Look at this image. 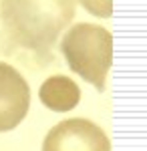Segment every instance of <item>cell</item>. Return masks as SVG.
<instances>
[{
    "label": "cell",
    "mask_w": 147,
    "mask_h": 151,
    "mask_svg": "<svg viewBox=\"0 0 147 151\" xmlns=\"http://www.w3.org/2000/svg\"><path fill=\"white\" fill-rule=\"evenodd\" d=\"M43 151H111V141L99 125L75 117L61 121L46 133Z\"/></svg>",
    "instance_id": "cell-3"
},
{
    "label": "cell",
    "mask_w": 147,
    "mask_h": 151,
    "mask_svg": "<svg viewBox=\"0 0 147 151\" xmlns=\"http://www.w3.org/2000/svg\"><path fill=\"white\" fill-rule=\"evenodd\" d=\"M75 16V0H0V18L14 45L32 50L40 60Z\"/></svg>",
    "instance_id": "cell-1"
},
{
    "label": "cell",
    "mask_w": 147,
    "mask_h": 151,
    "mask_svg": "<svg viewBox=\"0 0 147 151\" xmlns=\"http://www.w3.org/2000/svg\"><path fill=\"white\" fill-rule=\"evenodd\" d=\"M79 2L95 16L107 18L113 14V2L111 0H79Z\"/></svg>",
    "instance_id": "cell-6"
},
{
    "label": "cell",
    "mask_w": 147,
    "mask_h": 151,
    "mask_svg": "<svg viewBox=\"0 0 147 151\" xmlns=\"http://www.w3.org/2000/svg\"><path fill=\"white\" fill-rule=\"evenodd\" d=\"M30 107V87L18 70L0 63V133L22 123Z\"/></svg>",
    "instance_id": "cell-4"
},
{
    "label": "cell",
    "mask_w": 147,
    "mask_h": 151,
    "mask_svg": "<svg viewBox=\"0 0 147 151\" xmlns=\"http://www.w3.org/2000/svg\"><path fill=\"white\" fill-rule=\"evenodd\" d=\"M38 97L46 109L55 113H67L79 105L81 89L73 79H68L65 75H55L43 83Z\"/></svg>",
    "instance_id": "cell-5"
},
{
    "label": "cell",
    "mask_w": 147,
    "mask_h": 151,
    "mask_svg": "<svg viewBox=\"0 0 147 151\" xmlns=\"http://www.w3.org/2000/svg\"><path fill=\"white\" fill-rule=\"evenodd\" d=\"M61 52L68 69L89 81L99 93L105 91V77L113 63V36L107 28L87 22L75 24L63 36Z\"/></svg>",
    "instance_id": "cell-2"
}]
</instances>
